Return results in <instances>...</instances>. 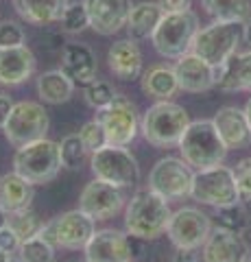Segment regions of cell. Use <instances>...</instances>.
<instances>
[{
  "label": "cell",
  "instance_id": "cell-1",
  "mask_svg": "<svg viewBox=\"0 0 251 262\" xmlns=\"http://www.w3.org/2000/svg\"><path fill=\"white\" fill-rule=\"evenodd\" d=\"M171 214L173 212L164 196L153 190H142L129 201L125 212V229L138 241H155L166 232Z\"/></svg>",
  "mask_w": 251,
  "mask_h": 262
},
{
  "label": "cell",
  "instance_id": "cell-2",
  "mask_svg": "<svg viewBox=\"0 0 251 262\" xmlns=\"http://www.w3.org/2000/svg\"><path fill=\"white\" fill-rule=\"evenodd\" d=\"M190 116L179 103L157 101L144 112L140 120V131L144 140L157 149L177 146L190 125Z\"/></svg>",
  "mask_w": 251,
  "mask_h": 262
},
{
  "label": "cell",
  "instance_id": "cell-3",
  "mask_svg": "<svg viewBox=\"0 0 251 262\" xmlns=\"http://www.w3.org/2000/svg\"><path fill=\"white\" fill-rule=\"evenodd\" d=\"M179 153L184 162H188L190 166L197 170L212 168L223 164L225 155H227V146L221 140L218 131L212 120H194L186 129L184 138L179 140Z\"/></svg>",
  "mask_w": 251,
  "mask_h": 262
},
{
  "label": "cell",
  "instance_id": "cell-4",
  "mask_svg": "<svg viewBox=\"0 0 251 262\" xmlns=\"http://www.w3.org/2000/svg\"><path fill=\"white\" fill-rule=\"evenodd\" d=\"M199 18L192 9L164 13L153 31L151 42L155 51L166 59H179L186 53L192 51V42L199 33Z\"/></svg>",
  "mask_w": 251,
  "mask_h": 262
},
{
  "label": "cell",
  "instance_id": "cell-5",
  "mask_svg": "<svg viewBox=\"0 0 251 262\" xmlns=\"http://www.w3.org/2000/svg\"><path fill=\"white\" fill-rule=\"evenodd\" d=\"M61 168L63 166H61L59 142H53L48 138L18 146V151L13 155V170L33 186L53 182Z\"/></svg>",
  "mask_w": 251,
  "mask_h": 262
},
{
  "label": "cell",
  "instance_id": "cell-6",
  "mask_svg": "<svg viewBox=\"0 0 251 262\" xmlns=\"http://www.w3.org/2000/svg\"><path fill=\"white\" fill-rule=\"evenodd\" d=\"M242 42V22H223L214 20L212 24L199 29L197 37L192 42V53L201 59L218 68L225 63L234 53H238Z\"/></svg>",
  "mask_w": 251,
  "mask_h": 262
},
{
  "label": "cell",
  "instance_id": "cell-7",
  "mask_svg": "<svg viewBox=\"0 0 251 262\" xmlns=\"http://www.w3.org/2000/svg\"><path fill=\"white\" fill-rule=\"evenodd\" d=\"M190 196L194 201L203 203V206H212V208H221V206L242 201L236 177H234V168L223 166V164L197 170L192 177Z\"/></svg>",
  "mask_w": 251,
  "mask_h": 262
},
{
  "label": "cell",
  "instance_id": "cell-8",
  "mask_svg": "<svg viewBox=\"0 0 251 262\" xmlns=\"http://www.w3.org/2000/svg\"><path fill=\"white\" fill-rule=\"evenodd\" d=\"M90 166L96 179H103L116 188L135 186L140 179V166L127 146L105 144L103 149L92 153Z\"/></svg>",
  "mask_w": 251,
  "mask_h": 262
},
{
  "label": "cell",
  "instance_id": "cell-9",
  "mask_svg": "<svg viewBox=\"0 0 251 262\" xmlns=\"http://www.w3.org/2000/svg\"><path fill=\"white\" fill-rule=\"evenodd\" d=\"M48 127H51V118H48V112L44 110L42 103L20 101L13 105L3 131L5 138L13 146H24L46 138Z\"/></svg>",
  "mask_w": 251,
  "mask_h": 262
},
{
  "label": "cell",
  "instance_id": "cell-10",
  "mask_svg": "<svg viewBox=\"0 0 251 262\" xmlns=\"http://www.w3.org/2000/svg\"><path fill=\"white\" fill-rule=\"evenodd\" d=\"M94 223L96 221L87 216L83 210H70L44 223L42 229H39V236L51 245H55V247L83 249L87 241L92 238V234L96 232Z\"/></svg>",
  "mask_w": 251,
  "mask_h": 262
},
{
  "label": "cell",
  "instance_id": "cell-11",
  "mask_svg": "<svg viewBox=\"0 0 251 262\" xmlns=\"http://www.w3.org/2000/svg\"><path fill=\"white\" fill-rule=\"evenodd\" d=\"M96 120L103 125L107 144L129 146L140 131V114L127 96H116L107 107L96 112Z\"/></svg>",
  "mask_w": 251,
  "mask_h": 262
},
{
  "label": "cell",
  "instance_id": "cell-12",
  "mask_svg": "<svg viewBox=\"0 0 251 262\" xmlns=\"http://www.w3.org/2000/svg\"><path fill=\"white\" fill-rule=\"evenodd\" d=\"M192 168L188 162H184V158H162L155 162V166L149 173V190L157 192L159 196H164L166 201L184 199L190 196L192 188Z\"/></svg>",
  "mask_w": 251,
  "mask_h": 262
},
{
  "label": "cell",
  "instance_id": "cell-13",
  "mask_svg": "<svg viewBox=\"0 0 251 262\" xmlns=\"http://www.w3.org/2000/svg\"><path fill=\"white\" fill-rule=\"evenodd\" d=\"M166 234L177 249H201L212 234V221L199 208H179L171 214Z\"/></svg>",
  "mask_w": 251,
  "mask_h": 262
},
{
  "label": "cell",
  "instance_id": "cell-14",
  "mask_svg": "<svg viewBox=\"0 0 251 262\" xmlns=\"http://www.w3.org/2000/svg\"><path fill=\"white\" fill-rule=\"evenodd\" d=\"M123 206H125V196L120 192V188L96 177L83 188V192L79 196V210H83L94 221H107L116 216L123 210Z\"/></svg>",
  "mask_w": 251,
  "mask_h": 262
},
{
  "label": "cell",
  "instance_id": "cell-15",
  "mask_svg": "<svg viewBox=\"0 0 251 262\" xmlns=\"http://www.w3.org/2000/svg\"><path fill=\"white\" fill-rule=\"evenodd\" d=\"M83 249L87 262H131L133 258L129 234L120 229H99Z\"/></svg>",
  "mask_w": 251,
  "mask_h": 262
},
{
  "label": "cell",
  "instance_id": "cell-16",
  "mask_svg": "<svg viewBox=\"0 0 251 262\" xmlns=\"http://www.w3.org/2000/svg\"><path fill=\"white\" fill-rule=\"evenodd\" d=\"M90 29L99 35H114L127 27L129 13H131V0H83Z\"/></svg>",
  "mask_w": 251,
  "mask_h": 262
},
{
  "label": "cell",
  "instance_id": "cell-17",
  "mask_svg": "<svg viewBox=\"0 0 251 262\" xmlns=\"http://www.w3.org/2000/svg\"><path fill=\"white\" fill-rule=\"evenodd\" d=\"M173 70L177 77V85L184 92L201 94L216 88V68L206 59H201L199 55H194L192 51L179 57L177 63L173 66Z\"/></svg>",
  "mask_w": 251,
  "mask_h": 262
},
{
  "label": "cell",
  "instance_id": "cell-18",
  "mask_svg": "<svg viewBox=\"0 0 251 262\" xmlns=\"http://www.w3.org/2000/svg\"><path fill=\"white\" fill-rule=\"evenodd\" d=\"M247 256L249 247L242 234H234L221 227L212 229L201 249L203 262H247Z\"/></svg>",
  "mask_w": 251,
  "mask_h": 262
},
{
  "label": "cell",
  "instance_id": "cell-19",
  "mask_svg": "<svg viewBox=\"0 0 251 262\" xmlns=\"http://www.w3.org/2000/svg\"><path fill=\"white\" fill-rule=\"evenodd\" d=\"M35 55L27 44L0 48V85H22L35 75Z\"/></svg>",
  "mask_w": 251,
  "mask_h": 262
},
{
  "label": "cell",
  "instance_id": "cell-20",
  "mask_svg": "<svg viewBox=\"0 0 251 262\" xmlns=\"http://www.w3.org/2000/svg\"><path fill=\"white\" fill-rule=\"evenodd\" d=\"M214 127L221 136V140L225 142L227 149H245L251 142V125L245 116V110L238 107H221L214 114Z\"/></svg>",
  "mask_w": 251,
  "mask_h": 262
},
{
  "label": "cell",
  "instance_id": "cell-21",
  "mask_svg": "<svg viewBox=\"0 0 251 262\" xmlns=\"http://www.w3.org/2000/svg\"><path fill=\"white\" fill-rule=\"evenodd\" d=\"M61 70L75 81V83L87 85L96 79L99 61L90 46L85 44H66L61 48Z\"/></svg>",
  "mask_w": 251,
  "mask_h": 262
},
{
  "label": "cell",
  "instance_id": "cell-22",
  "mask_svg": "<svg viewBox=\"0 0 251 262\" xmlns=\"http://www.w3.org/2000/svg\"><path fill=\"white\" fill-rule=\"evenodd\" d=\"M107 63L114 77L120 81H133L142 77V51L135 39H118L107 51Z\"/></svg>",
  "mask_w": 251,
  "mask_h": 262
},
{
  "label": "cell",
  "instance_id": "cell-23",
  "mask_svg": "<svg viewBox=\"0 0 251 262\" xmlns=\"http://www.w3.org/2000/svg\"><path fill=\"white\" fill-rule=\"evenodd\" d=\"M216 88L221 92H251V51L234 53L216 68Z\"/></svg>",
  "mask_w": 251,
  "mask_h": 262
},
{
  "label": "cell",
  "instance_id": "cell-24",
  "mask_svg": "<svg viewBox=\"0 0 251 262\" xmlns=\"http://www.w3.org/2000/svg\"><path fill=\"white\" fill-rule=\"evenodd\" d=\"M33 196H35L33 184L27 182V179L18 175L15 170L0 177V208H3L7 214L31 208Z\"/></svg>",
  "mask_w": 251,
  "mask_h": 262
},
{
  "label": "cell",
  "instance_id": "cell-25",
  "mask_svg": "<svg viewBox=\"0 0 251 262\" xmlns=\"http://www.w3.org/2000/svg\"><path fill=\"white\" fill-rule=\"evenodd\" d=\"M15 13L29 24H53L59 22L70 0H11Z\"/></svg>",
  "mask_w": 251,
  "mask_h": 262
},
{
  "label": "cell",
  "instance_id": "cell-26",
  "mask_svg": "<svg viewBox=\"0 0 251 262\" xmlns=\"http://www.w3.org/2000/svg\"><path fill=\"white\" fill-rule=\"evenodd\" d=\"M164 15V9L159 7V3H138L131 7L127 20V33L129 37L140 42V39H149L153 35V31L157 29V24Z\"/></svg>",
  "mask_w": 251,
  "mask_h": 262
},
{
  "label": "cell",
  "instance_id": "cell-27",
  "mask_svg": "<svg viewBox=\"0 0 251 262\" xmlns=\"http://www.w3.org/2000/svg\"><path fill=\"white\" fill-rule=\"evenodd\" d=\"M37 94L48 105L68 103L75 94V81H72L61 68L48 70L37 77Z\"/></svg>",
  "mask_w": 251,
  "mask_h": 262
},
{
  "label": "cell",
  "instance_id": "cell-28",
  "mask_svg": "<svg viewBox=\"0 0 251 262\" xmlns=\"http://www.w3.org/2000/svg\"><path fill=\"white\" fill-rule=\"evenodd\" d=\"M140 83L142 92L147 96L157 98V101H171V96H175V92L179 90L175 70L171 66H153L147 72H142Z\"/></svg>",
  "mask_w": 251,
  "mask_h": 262
},
{
  "label": "cell",
  "instance_id": "cell-29",
  "mask_svg": "<svg viewBox=\"0 0 251 262\" xmlns=\"http://www.w3.org/2000/svg\"><path fill=\"white\" fill-rule=\"evenodd\" d=\"M201 7L214 20L242 22L251 18V0H201Z\"/></svg>",
  "mask_w": 251,
  "mask_h": 262
},
{
  "label": "cell",
  "instance_id": "cell-30",
  "mask_svg": "<svg viewBox=\"0 0 251 262\" xmlns=\"http://www.w3.org/2000/svg\"><path fill=\"white\" fill-rule=\"evenodd\" d=\"M212 219L216 221V227L227 229V232H234V234H245V229L249 227V212L240 201L214 208Z\"/></svg>",
  "mask_w": 251,
  "mask_h": 262
},
{
  "label": "cell",
  "instance_id": "cell-31",
  "mask_svg": "<svg viewBox=\"0 0 251 262\" xmlns=\"http://www.w3.org/2000/svg\"><path fill=\"white\" fill-rule=\"evenodd\" d=\"M55 245L44 241L42 236H33L29 241H22L18 256L22 262H55Z\"/></svg>",
  "mask_w": 251,
  "mask_h": 262
},
{
  "label": "cell",
  "instance_id": "cell-32",
  "mask_svg": "<svg viewBox=\"0 0 251 262\" xmlns=\"http://www.w3.org/2000/svg\"><path fill=\"white\" fill-rule=\"evenodd\" d=\"M59 153H61V166L68 168V170H79L81 164H83L87 149L83 140L79 138V134H72L66 136L63 140L59 142Z\"/></svg>",
  "mask_w": 251,
  "mask_h": 262
},
{
  "label": "cell",
  "instance_id": "cell-33",
  "mask_svg": "<svg viewBox=\"0 0 251 262\" xmlns=\"http://www.w3.org/2000/svg\"><path fill=\"white\" fill-rule=\"evenodd\" d=\"M42 225L44 223L39 221L37 212H33L31 208L9 214V227L20 236V241H29V238H33V236H37Z\"/></svg>",
  "mask_w": 251,
  "mask_h": 262
},
{
  "label": "cell",
  "instance_id": "cell-34",
  "mask_svg": "<svg viewBox=\"0 0 251 262\" xmlns=\"http://www.w3.org/2000/svg\"><path fill=\"white\" fill-rule=\"evenodd\" d=\"M116 96L118 94H116L114 85H111L109 81H103V79H94L92 83H87L85 90H83L85 103L90 105V107H94L96 112L103 110V107H107V105L114 101Z\"/></svg>",
  "mask_w": 251,
  "mask_h": 262
},
{
  "label": "cell",
  "instance_id": "cell-35",
  "mask_svg": "<svg viewBox=\"0 0 251 262\" xmlns=\"http://www.w3.org/2000/svg\"><path fill=\"white\" fill-rule=\"evenodd\" d=\"M59 24H61V31L70 33V35L81 33V31H85L87 27H90V18H87V9H85L83 0H81V3H68Z\"/></svg>",
  "mask_w": 251,
  "mask_h": 262
},
{
  "label": "cell",
  "instance_id": "cell-36",
  "mask_svg": "<svg viewBox=\"0 0 251 262\" xmlns=\"http://www.w3.org/2000/svg\"><path fill=\"white\" fill-rule=\"evenodd\" d=\"M79 138L83 140L87 153H94V151H99V149H103V146L107 144V136H105V129H103V125H101V122L96 120V118L90 120V122H85V125L81 127Z\"/></svg>",
  "mask_w": 251,
  "mask_h": 262
},
{
  "label": "cell",
  "instance_id": "cell-37",
  "mask_svg": "<svg viewBox=\"0 0 251 262\" xmlns=\"http://www.w3.org/2000/svg\"><path fill=\"white\" fill-rule=\"evenodd\" d=\"M27 35L24 29L18 22L13 20H3L0 22V48H13V46H22Z\"/></svg>",
  "mask_w": 251,
  "mask_h": 262
},
{
  "label": "cell",
  "instance_id": "cell-38",
  "mask_svg": "<svg viewBox=\"0 0 251 262\" xmlns=\"http://www.w3.org/2000/svg\"><path fill=\"white\" fill-rule=\"evenodd\" d=\"M234 177H236V184L240 190V199H251V158H245L236 164Z\"/></svg>",
  "mask_w": 251,
  "mask_h": 262
},
{
  "label": "cell",
  "instance_id": "cell-39",
  "mask_svg": "<svg viewBox=\"0 0 251 262\" xmlns=\"http://www.w3.org/2000/svg\"><path fill=\"white\" fill-rule=\"evenodd\" d=\"M20 245H22L20 236L9 227V223H7L5 227H0V249L7 251L9 256H13V253L20 251Z\"/></svg>",
  "mask_w": 251,
  "mask_h": 262
},
{
  "label": "cell",
  "instance_id": "cell-40",
  "mask_svg": "<svg viewBox=\"0 0 251 262\" xmlns=\"http://www.w3.org/2000/svg\"><path fill=\"white\" fill-rule=\"evenodd\" d=\"M164 13H175V11H188L192 0H157Z\"/></svg>",
  "mask_w": 251,
  "mask_h": 262
},
{
  "label": "cell",
  "instance_id": "cell-41",
  "mask_svg": "<svg viewBox=\"0 0 251 262\" xmlns=\"http://www.w3.org/2000/svg\"><path fill=\"white\" fill-rule=\"evenodd\" d=\"M13 98L9 94H5V92H0V129L5 127V122L9 120V114L13 110Z\"/></svg>",
  "mask_w": 251,
  "mask_h": 262
},
{
  "label": "cell",
  "instance_id": "cell-42",
  "mask_svg": "<svg viewBox=\"0 0 251 262\" xmlns=\"http://www.w3.org/2000/svg\"><path fill=\"white\" fill-rule=\"evenodd\" d=\"M173 262H203V258L197 253V249H177Z\"/></svg>",
  "mask_w": 251,
  "mask_h": 262
},
{
  "label": "cell",
  "instance_id": "cell-43",
  "mask_svg": "<svg viewBox=\"0 0 251 262\" xmlns=\"http://www.w3.org/2000/svg\"><path fill=\"white\" fill-rule=\"evenodd\" d=\"M242 39H245L247 44H251V18L242 24Z\"/></svg>",
  "mask_w": 251,
  "mask_h": 262
},
{
  "label": "cell",
  "instance_id": "cell-44",
  "mask_svg": "<svg viewBox=\"0 0 251 262\" xmlns=\"http://www.w3.org/2000/svg\"><path fill=\"white\" fill-rule=\"evenodd\" d=\"M7 223H9V214H7V212L0 208V227H5Z\"/></svg>",
  "mask_w": 251,
  "mask_h": 262
},
{
  "label": "cell",
  "instance_id": "cell-45",
  "mask_svg": "<svg viewBox=\"0 0 251 262\" xmlns=\"http://www.w3.org/2000/svg\"><path fill=\"white\" fill-rule=\"evenodd\" d=\"M245 116H247L249 125H251V98H249V101H247V105H245Z\"/></svg>",
  "mask_w": 251,
  "mask_h": 262
},
{
  "label": "cell",
  "instance_id": "cell-46",
  "mask_svg": "<svg viewBox=\"0 0 251 262\" xmlns=\"http://www.w3.org/2000/svg\"><path fill=\"white\" fill-rule=\"evenodd\" d=\"M9 253H7V251H3V249H0V262H9Z\"/></svg>",
  "mask_w": 251,
  "mask_h": 262
},
{
  "label": "cell",
  "instance_id": "cell-47",
  "mask_svg": "<svg viewBox=\"0 0 251 262\" xmlns=\"http://www.w3.org/2000/svg\"><path fill=\"white\" fill-rule=\"evenodd\" d=\"M9 262H22V260H20V256H18V258H15V256H11V258H9Z\"/></svg>",
  "mask_w": 251,
  "mask_h": 262
},
{
  "label": "cell",
  "instance_id": "cell-48",
  "mask_svg": "<svg viewBox=\"0 0 251 262\" xmlns=\"http://www.w3.org/2000/svg\"><path fill=\"white\" fill-rule=\"evenodd\" d=\"M85 262H87V260H85Z\"/></svg>",
  "mask_w": 251,
  "mask_h": 262
}]
</instances>
